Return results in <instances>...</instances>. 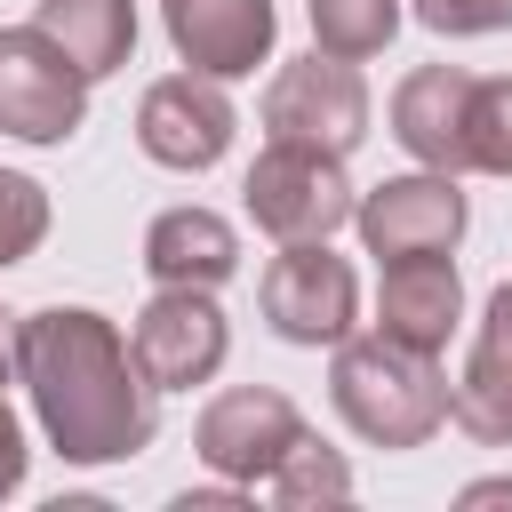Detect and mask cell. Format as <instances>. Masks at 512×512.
Returning a JSON list of instances; mask_svg holds the SVG:
<instances>
[{
  "mask_svg": "<svg viewBox=\"0 0 512 512\" xmlns=\"http://www.w3.org/2000/svg\"><path fill=\"white\" fill-rule=\"evenodd\" d=\"M464 320V280L448 256H392L384 280H376V328L416 344V352H448Z\"/></svg>",
  "mask_w": 512,
  "mask_h": 512,
  "instance_id": "cell-14",
  "label": "cell"
},
{
  "mask_svg": "<svg viewBox=\"0 0 512 512\" xmlns=\"http://www.w3.org/2000/svg\"><path fill=\"white\" fill-rule=\"evenodd\" d=\"M48 240V184L24 168H0V272L24 264Z\"/></svg>",
  "mask_w": 512,
  "mask_h": 512,
  "instance_id": "cell-19",
  "label": "cell"
},
{
  "mask_svg": "<svg viewBox=\"0 0 512 512\" xmlns=\"http://www.w3.org/2000/svg\"><path fill=\"white\" fill-rule=\"evenodd\" d=\"M472 168L512 176V80H472Z\"/></svg>",
  "mask_w": 512,
  "mask_h": 512,
  "instance_id": "cell-20",
  "label": "cell"
},
{
  "mask_svg": "<svg viewBox=\"0 0 512 512\" xmlns=\"http://www.w3.org/2000/svg\"><path fill=\"white\" fill-rule=\"evenodd\" d=\"M264 496L280 504V512H312V504H352V464L328 448V440H312V424H304V440L264 472Z\"/></svg>",
  "mask_w": 512,
  "mask_h": 512,
  "instance_id": "cell-17",
  "label": "cell"
},
{
  "mask_svg": "<svg viewBox=\"0 0 512 512\" xmlns=\"http://www.w3.org/2000/svg\"><path fill=\"white\" fill-rule=\"evenodd\" d=\"M392 32H400V0H312V48H328L344 64L384 56Z\"/></svg>",
  "mask_w": 512,
  "mask_h": 512,
  "instance_id": "cell-18",
  "label": "cell"
},
{
  "mask_svg": "<svg viewBox=\"0 0 512 512\" xmlns=\"http://www.w3.org/2000/svg\"><path fill=\"white\" fill-rule=\"evenodd\" d=\"M0 384H16V328H8V312H0Z\"/></svg>",
  "mask_w": 512,
  "mask_h": 512,
  "instance_id": "cell-25",
  "label": "cell"
},
{
  "mask_svg": "<svg viewBox=\"0 0 512 512\" xmlns=\"http://www.w3.org/2000/svg\"><path fill=\"white\" fill-rule=\"evenodd\" d=\"M416 24L440 40H488L512 32V0H416Z\"/></svg>",
  "mask_w": 512,
  "mask_h": 512,
  "instance_id": "cell-21",
  "label": "cell"
},
{
  "mask_svg": "<svg viewBox=\"0 0 512 512\" xmlns=\"http://www.w3.org/2000/svg\"><path fill=\"white\" fill-rule=\"evenodd\" d=\"M144 272L152 288H224L240 272V232L216 208H160L144 224Z\"/></svg>",
  "mask_w": 512,
  "mask_h": 512,
  "instance_id": "cell-15",
  "label": "cell"
},
{
  "mask_svg": "<svg viewBox=\"0 0 512 512\" xmlns=\"http://www.w3.org/2000/svg\"><path fill=\"white\" fill-rule=\"evenodd\" d=\"M464 224H472V208H464L456 176H440V168L384 176V184H368L352 200V232H360V248L376 264H392V256H456Z\"/></svg>",
  "mask_w": 512,
  "mask_h": 512,
  "instance_id": "cell-7",
  "label": "cell"
},
{
  "mask_svg": "<svg viewBox=\"0 0 512 512\" xmlns=\"http://www.w3.org/2000/svg\"><path fill=\"white\" fill-rule=\"evenodd\" d=\"M80 120H88V72L40 24H0V136L64 144Z\"/></svg>",
  "mask_w": 512,
  "mask_h": 512,
  "instance_id": "cell-5",
  "label": "cell"
},
{
  "mask_svg": "<svg viewBox=\"0 0 512 512\" xmlns=\"http://www.w3.org/2000/svg\"><path fill=\"white\" fill-rule=\"evenodd\" d=\"M456 504H464V512H480V504H512V480H472Z\"/></svg>",
  "mask_w": 512,
  "mask_h": 512,
  "instance_id": "cell-24",
  "label": "cell"
},
{
  "mask_svg": "<svg viewBox=\"0 0 512 512\" xmlns=\"http://www.w3.org/2000/svg\"><path fill=\"white\" fill-rule=\"evenodd\" d=\"M256 488H240V480H224V488H184L176 496V512H240Z\"/></svg>",
  "mask_w": 512,
  "mask_h": 512,
  "instance_id": "cell-23",
  "label": "cell"
},
{
  "mask_svg": "<svg viewBox=\"0 0 512 512\" xmlns=\"http://www.w3.org/2000/svg\"><path fill=\"white\" fill-rule=\"evenodd\" d=\"M328 400L336 416L368 440V448H424L440 424H448V376H440V352H416L384 328L368 336H336L328 344Z\"/></svg>",
  "mask_w": 512,
  "mask_h": 512,
  "instance_id": "cell-2",
  "label": "cell"
},
{
  "mask_svg": "<svg viewBox=\"0 0 512 512\" xmlns=\"http://www.w3.org/2000/svg\"><path fill=\"white\" fill-rule=\"evenodd\" d=\"M472 80L464 64H416L392 88V136L416 168L440 176H472Z\"/></svg>",
  "mask_w": 512,
  "mask_h": 512,
  "instance_id": "cell-11",
  "label": "cell"
},
{
  "mask_svg": "<svg viewBox=\"0 0 512 512\" xmlns=\"http://www.w3.org/2000/svg\"><path fill=\"white\" fill-rule=\"evenodd\" d=\"M232 128H240V112H232V96H224V80H208V72H168V80H152L144 96H136V144H144V160H160V168H176V176H200V168H216L224 152H232Z\"/></svg>",
  "mask_w": 512,
  "mask_h": 512,
  "instance_id": "cell-9",
  "label": "cell"
},
{
  "mask_svg": "<svg viewBox=\"0 0 512 512\" xmlns=\"http://www.w3.org/2000/svg\"><path fill=\"white\" fill-rule=\"evenodd\" d=\"M128 352H136V368H144L152 392L208 384L224 368V352H232V328H224L216 288H152V304L128 328Z\"/></svg>",
  "mask_w": 512,
  "mask_h": 512,
  "instance_id": "cell-8",
  "label": "cell"
},
{
  "mask_svg": "<svg viewBox=\"0 0 512 512\" xmlns=\"http://www.w3.org/2000/svg\"><path fill=\"white\" fill-rule=\"evenodd\" d=\"M304 440V408L272 384H232L200 408L192 424V448L216 480H240V488H264V472Z\"/></svg>",
  "mask_w": 512,
  "mask_h": 512,
  "instance_id": "cell-10",
  "label": "cell"
},
{
  "mask_svg": "<svg viewBox=\"0 0 512 512\" xmlns=\"http://www.w3.org/2000/svg\"><path fill=\"white\" fill-rule=\"evenodd\" d=\"M448 424H456L464 440H480V448H512V280L488 288L472 360H464V376L448 384Z\"/></svg>",
  "mask_w": 512,
  "mask_h": 512,
  "instance_id": "cell-13",
  "label": "cell"
},
{
  "mask_svg": "<svg viewBox=\"0 0 512 512\" xmlns=\"http://www.w3.org/2000/svg\"><path fill=\"white\" fill-rule=\"evenodd\" d=\"M16 384L64 464H128L160 432V392L144 384L128 336L88 304H40L16 320Z\"/></svg>",
  "mask_w": 512,
  "mask_h": 512,
  "instance_id": "cell-1",
  "label": "cell"
},
{
  "mask_svg": "<svg viewBox=\"0 0 512 512\" xmlns=\"http://www.w3.org/2000/svg\"><path fill=\"white\" fill-rule=\"evenodd\" d=\"M24 472H32V448H24V424H16V408L0 392V504L24 488Z\"/></svg>",
  "mask_w": 512,
  "mask_h": 512,
  "instance_id": "cell-22",
  "label": "cell"
},
{
  "mask_svg": "<svg viewBox=\"0 0 512 512\" xmlns=\"http://www.w3.org/2000/svg\"><path fill=\"white\" fill-rule=\"evenodd\" d=\"M32 24H40L88 80H104V72H120V64L136 56V0H40Z\"/></svg>",
  "mask_w": 512,
  "mask_h": 512,
  "instance_id": "cell-16",
  "label": "cell"
},
{
  "mask_svg": "<svg viewBox=\"0 0 512 512\" xmlns=\"http://www.w3.org/2000/svg\"><path fill=\"white\" fill-rule=\"evenodd\" d=\"M160 24H168V48L208 80H248L256 64H272V40H280L272 0H160Z\"/></svg>",
  "mask_w": 512,
  "mask_h": 512,
  "instance_id": "cell-12",
  "label": "cell"
},
{
  "mask_svg": "<svg viewBox=\"0 0 512 512\" xmlns=\"http://www.w3.org/2000/svg\"><path fill=\"white\" fill-rule=\"evenodd\" d=\"M352 176H344V160L336 152H312V144H272L264 136V152L248 160V176H240V208H248V224L264 232V240H328V232H344L352 224Z\"/></svg>",
  "mask_w": 512,
  "mask_h": 512,
  "instance_id": "cell-3",
  "label": "cell"
},
{
  "mask_svg": "<svg viewBox=\"0 0 512 512\" xmlns=\"http://www.w3.org/2000/svg\"><path fill=\"white\" fill-rule=\"evenodd\" d=\"M256 304H264V328L280 336V344H336V336H352V320H360V272L328 248V240H288L272 264H264V288H256Z\"/></svg>",
  "mask_w": 512,
  "mask_h": 512,
  "instance_id": "cell-6",
  "label": "cell"
},
{
  "mask_svg": "<svg viewBox=\"0 0 512 512\" xmlns=\"http://www.w3.org/2000/svg\"><path fill=\"white\" fill-rule=\"evenodd\" d=\"M264 136L272 144H312V152L344 160L368 136V80H360V64H344L328 48L280 64L272 88H264Z\"/></svg>",
  "mask_w": 512,
  "mask_h": 512,
  "instance_id": "cell-4",
  "label": "cell"
}]
</instances>
